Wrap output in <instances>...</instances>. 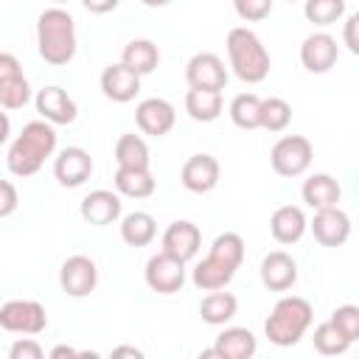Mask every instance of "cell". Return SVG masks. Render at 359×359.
I'll list each match as a JSON object with an SVG mask.
<instances>
[{
    "mask_svg": "<svg viewBox=\"0 0 359 359\" xmlns=\"http://www.w3.org/2000/svg\"><path fill=\"white\" fill-rule=\"evenodd\" d=\"M56 151V129L48 121H31L6 151V165L14 177H31Z\"/></svg>",
    "mask_w": 359,
    "mask_h": 359,
    "instance_id": "cell-1",
    "label": "cell"
},
{
    "mask_svg": "<svg viewBox=\"0 0 359 359\" xmlns=\"http://www.w3.org/2000/svg\"><path fill=\"white\" fill-rule=\"evenodd\" d=\"M36 48L48 65H67L76 56V22L70 11L50 6L36 20Z\"/></svg>",
    "mask_w": 359,
    "mask_h": 359,
    "instance_id": "cell-2",
    "label": "cell"
},
{
    "mask_svg": "<svg viewBox=\"0 0 359 359\" xmlns=\"http://www.w3.org/2000/svg\"><path fill=\"white\" fill-rule=\"evenodd\" d=\"M311 317H314V309L306 297H280L272 309V314L266 317L264 323V334L272 345L278 348H292L303 339V334L309 331L311 325Z\"/></svg>",
    "mask_w": 359,
    "mask_h": 359,
    "instance_id": "cell-3",
    "label": "cell"
},
{
    "mask_svg": "<svg viewBox=\"0 0 359 359\" xmlns=\"http://www.w3.org/2000/svg\"><path fill=\"white\" fill-rule=\"evenodd\" d=\"M227 56H230V67L233 73L247 81V84H258L266 79L269 73V53L261 45L258 34L238 25L227 34Z\"/></svg>",
    "mask_w": 359,
    "mask_h": 359,
    "instance_id": "cell-4",
    "label": "cell"
},
{
    "mask_svg": "<svg viewBox=\"0 0 359 359\" xmlns=\"http://www.w3.org/2000/svg\"><path fill=\"white\" fill-rule=\"evenodd\" d=\"M311 157H314V146L303 135H286L269 151V163H272L275 174H280V177L306 174V168L311 165Z\"/></svg>",
    "mask_w": 359,
    "mask_h": 359,
    "instance_id": "cell-5",
    "label": "cell"
},
{
    "mask_svg": "<svg viewBox=\"0 0 359 359\" xmlns=\"http://www.w3.org/2000/svg\"><path fill=\"white\" fill-rule=\"evenodd\" d=\"M48 325V314L36 300H6L0 306V328L8 334H42Z\"/></svg>",
    "mask_w": 359,
    "mask_h": 359,
    "instance_id": "cell-6",
    "label": "cell"
},
{
    "mask_svg": "<svg viewBox=\"0 0 359 359\" xmlns=\"http://www.w3.org/2000/svg\"><path fill=\"white\" fill-rule=\"evenodd\" d=\"M143 278H146V286L151 292H157V294H174L185 283V264L160 250L157 255H151L146 261Z\"/></svg>",
    "mask_w": 359,
    "mask_h": 359,
    "instance_id": "cell-7",
    "label": "cell"
},
{
    "mask_svg": "<svg viewBox=\"0 0 359 359\" xmlns=\"http://www.w3.org/2000/svg\"><path fill=\"white\" fill-rule=\"evenodd\" d=\"M185 79H188V87L191 90H213V93H222L227 87V67H224V62L216 53L202 50V53H194L188 59Z\"/></svg>",
    "mask_w": 359,
    "mask_h": 359,
    "instance_id": "cell-8",
    "label": "cell"
},
{
    "mask_svg": "<svg viewBox=\"0 0 359 359\" xmlns=\"http://www.w3.org/2000/svg\"><path fill=\"white\" fill-rule=\"evenodd\" d=\"M62 292L70 297H87L98 283V266L87 255H70L59 269Z\"/></svg>",
    "mask_w": 359,
    "mask_h": 359,
    "instance_id": "cell-9",
    "label": "cell"
},
{
    "mask_svg": "<svg viewBox=\"0 0 359 359\" xmlns=\"http://www.w3.org/2000/svg\"><path fill=\"white\" fill-rule=\"evenodd\" d=\"M93 174V157L90 151H84L81 146H67L56 154L53 160V177L59 180V185L65 188H79L90 180Z\"/></svg>",
    "mask_w": 359,
    "mask_h": 359,
    "instance_id": "cell-10",
    "label": "cell"
},
{
    "mask_svg": "<svg viewBox=\"0 0 359 359\" xmlns=\"http://www.w3.org/2000/svg\"><path fill=\"white\" fill-rule=\"evenodd\" d=\"M135 121L140 126L143 135H151V137H163L174 129L177 123V109L171 101L165 98H146L137 104L135 109Z\"/></svg>",
    "mask_w": 359,
    "mask_h": 359,
    "instance_id": "cell-11",
    "label": "cell"
},
{
    "mask_svg": "<svg viewBox=\"0 0 359 359\" xmlns=\"http://www.w3.org/2000/svg\"><path fill=\"white\" fill-rule=\"evenodd\" d=\"M337 56H339V45L325 31L309 34L300 45V62L309 73H328L337 65Z\"/></svg>",
    "mask_w": 359,
    "mask_h": 359,
    "instance_id": "cell-12",
    "label": "cell"
},
{
    "mask_svg": "<svg viewBox=\"0 0 359 359\" xmlns=\"http://www.w3.org/2000/svg\"><path fill=\"white\" fill-rule=\"evenodd\" d=\"M219 174H222V168L213 154H191L182 163L180 180L191 194H208L219 185Z\"/></svg>",
    "mask_w": 359,
    "mask_h": 359,
    "instance_id": "cell-13",
    "label": "cell"
},
{
    "mask_svg": "<svg viewBox=\"0 0 359 359\" xmlns=\"http://www.w3.org/2000/svg\"><path fill=\"white\" fill-rule=\"evenodd\" d=\"M199 247H202V233H199V227L194 224V222H188V219H177V222H171L168 227H165V233H163V252H168V255H174L177 261H191L196 252H199Z\"/></svg>",
    "mask_w": 359,
    "mask_h": 359,
    "instance_id": "cell-14",
    "label": "cell"
},
{
    "mask_svg": "<svg viewBox=\"0 0 359 359\" xmlns=\"http://www.w3.org/2000/svg\"><path fill=\"white\" fill-rule=\"evenodd\" d=\"M34 104H36V112L42 115V121L56 123V126H62V123H73L76 115H79L76 101L67 95V90H62V87H56V84L42 87V90L36 93Z\"/></svg>",
    "mask_w": 359,
    "mask_h": 359,
    "instance_id": "cell-15",
    "label": "cell"
},
{
    "mask_svg": "<svg viewBox=\"0 0 359 359\" xmlns=\"http://www.w3.org/2000/svg\"><path fill=\"white\" fill-rule=\"evenodd\" d=\"M314 238L323 244V247H342L351 236V219L345 210L339 208H328V210H320L314 213V219L309 222Z\"/></svg>",
    "mask_w": 359,
    "mask_h": 359,
    "instance_id": "cell-16",
    "label": "cell"
},
{
    "mask_svg": "<svg viewBox=\"0 0 359 359\" xmlns=\"http://www.w3.org/2000/svg\"><path fill=\"white\" fill-rule=\"evenodd\" d=\"M297 280V264L289 252L283 250H272L264 255L261 261V283L269 289V292H286L292 289Z\"/></svg>",
    "mask_w": 359,
    "mask_h": 359,
    "instance_id": "cell-17",
    "label": "cell"
},
{
    "mask_svg": "<svg viewBox=\"0 0 359 359\" xmlns=\"http://www.w3.org/2000/svg\"><path fill=\"white\" fill-rule=\"evenodd\" d=\"M81 219L93 227H107L112 222L121 219V196L107 191V188H98V191H90L84 199H81Z\"/></svg>",
    "mask_w": 359,
    "mask_h": 359,
    "instance_id": "cell-18",
    "label": "cell"
},
{
    "mask_svg": "<svg viewBox=\"0 0 359 359\" xmlns=\"http://www.w3.org/2000/svg\"><path fill=\"white\" fill-rule=\"evenodd\" d=\"M101 90L109 101L115 104H126L140 93V76L132 73L126 65H107L101 73Z\"/></svg>",
    "mask_w": 359,
    "mask_h": 359,
    "instance_id": "cell-19",
    "label": "cell"
},
{
    "mask_svg": "<svg viewBox=\"0 0 359 359\" xmlns=\"http://www.w3.org/2000/svg\"><path fill=\"white\" fill-rule=\"evenodd\" d=\"M309 230V219L297 205H280L275 208V213L269 216V233L275 241L280 244H294L303 238V233Z\"/></svg>",
    "mask_w": 359,
    "mask_h": 359,
    "instance_id": "cell-20",
    "label": "cell"
},
{
    "mask_svg": "<svg viewBox=\"0 0 359 359\" xmlns=\"http://www.w3.org/2000/svg\"><path fill=\"white\" fill-rule=\"evenodd\" d=\"M303 202L320 213V210H328V208H339V196H342V188L339 182L331 177V174H311L306 182H303Z\"/></svg>",
    "mask_w": 359,
    "mask_h": 359,
    "instance_id": "cell-21",
    "label": "cell"
},
{
    "mask_svg": "<svg viewBox=\"0 0 359 359\" xmlns=\"http://www.w3.org/2000/svg\"><path fill=\"white\" fill-rule=\"evenodd\" d=\"M121 65H126L137 76H149L160 65V50L151 39H132L121 53Z\"/></svg>",
    "mask_w": 359,
    "mask_h": 359,
    "instance_id": "cell-22",
    "label": "cell"
},
{
    "mask_svg": "<svg viewBox=\"0 0 359 359\" xmlns=\"http://www.w3.org/2000/svg\"><path fill=\"white\" fill-rule=\"evenodd\" d=\"M112 182H115V191L121 196H129V199H146L157 188L149 168H118Z\"/></svg>",
    "mask_w": 359,
    "mask_h": 359,
    "instance_id": "cell-23",
    "label": "cell"
},
{
    "mask_svg": "<svg viewBox=\"0 0 359 359\" xmlns=\"http://www.w3.org/2000/svg\"><path fill=\"white\" fill-rule=\"evenodd\" d=\"M233 275H236V269H230V266L219 264L216 258L205 255V258L194 266L191 280H194V286L202 289V292H222V289L233 280Z\"/></svg>",
    "mask_w": 359,
    "mask_h": 359,
    "instance_id": "cell-24",
    "label": "cell"
},
{
    "mask_svg": "<svg viewBox=\"0 0 359 359\" xmlns=\"http://www.w3.org/2000/svg\"><path fill=\"white\" fill-rule=\"evenodd\" d=\"M154 236H157V222L151 213L135 210V213H126L121 219V238L129 247H146V244H151Z\"/></svg>",
    "mask_w": 359,
    "mask_h": 359,
    "instance_id": "cell-25",
    "label": "cell"
},
{
    "mask_svg": "<svg viewBox=\"0 0 359 359\" xmlns=\"http://www.w3.org/2000/svg\"><path fill=\"white\" fill-rule=\"evenodd\" d=\"M227 359H252L258 351L255 334L247 328H224L213 342Z\"/></svg>",
    "mask_w": 359,
    "mask_h": 359,
    "instance_id": "cell-26",
    "label": "cell"
},
{
    "mask_svg": "<svg viewBox=\"0 0 359 359\" xmlns=\"http://www.w3.org/2000/svg\"><path fill=\"white\" fill-rule=\"evenodd\" d=\"M222 93H213V90H188L185 93V112L199 121V123H210L222 115Z\"/></svg>",
    "mask_w": 359,
    "mask_h": 359,
    "instance_id": "cell-27",
    "label": "cell"
},
{
    "mask_svg": "<svg viewBox=\"0 0 359 359\" xmlns=\"http://www.w3.org/2000/svg\"><path fill=\"white\" fill-rule=\"evenodd\" d=\"M115 163H118V168H149L151 157H149L146 140L135 132L121 135L115 143Z\"/></svg>",
    "mask_w": 359,
    "mask_h": 359,
    "instance_id": "cell-28",
    "label": "cell"
},
{
    "mask_svg": "<svg viewBox=\"0 0 359 359\" xmlns=\"http://www.w3.org/2000/svg\"><path fill=\"white\" fill-rule=\"evenodd\" d=\"M236 311H238V300L230 292H210L199 303V317L208 325H224L236 317Z\"/></svg>",
    "mask_w": 359,
    "mask_h": 359,
    "instance_id": "cell-29",
    "label": "cell"
},
{
    "mask_svg": "<svg viewBox=\"0 0 359 359\" xmlns=\"http://www.w3.org/2000/svg\"><path fill=\"white\" fill-rule=\"evenodd\" d=\"M261 101L255 93H238L233 101H230V121L238 126V129H258L261 126Z\"/></svg>",
    "mask_w": 359,
    "mask_h": 359,
    "instance_id": "cell-30",
    "label": "cell"
},
{
    "mask_svg": "<svg viewBox=\"0 0 359 359\" xmlns=\"http://www.w3.org/2000/svg\"><path fill=\"white\" fill-rule=\"evenodd\" d=\"M208 255L216 258L219 264L230 266V269H238L241 261H244V238L238 233H222V236L213 238Z\"/></svg>",
    "mask_w": 359,
    "mask_h": 359,
    "instance_id": "cell-31",
    "label": "cell"
},
{
    "mask_svg": "<svg viewBox=\"0 0 359 359\" xmlns=\"http://www.w3.org/2000/svg\"><path fill=\"white\" fill-rule=\"evenodd\" d=\"M292 121V107L289 101L278 98V95H269L261 101V129L266 132H283Z\"/></svg>",
    "mask_w": 359,
    "mask_h": 359,
    "instance_id": "cell-32",
    "label": "cell"
},
{
    "mask_svg": "<svg viewBox=\"0 0 359 359\" xmlns=\"http://www.w3.org/2000/svg\"><path fill=\"white\" fill-rule=\"evenodd\" d=\"M314 348H317V353H323V356H342L348 348H351V342L337 331V325L331 323V320H325V323H320L317 328H314Z\"/></svg>",
    "mask_w": 359,
    "mask_h": 359,
    "instance_id": "cell-33",
    "label": "cell"
},
{
    "mask_svg": "<svg viewBox=\"0 0 359 359\" xmlns=\"http://www.w3.org/2000/svg\"><path fill=\"white\" fill-rule=\"evenodd\" d=\"M303 14L314 25H331L345 14V3L342 0H309L303 6Z\"/></svg>",
    "mask_w": 359,
    "mask_h": 359,
    "instance_id": "cell-34",
    "label": "cell"
},
{
    "mask_svg": "<svg viewBox=\"0 0 359 359\" xmlns=\"http://www.w3.org/2000/svg\"><path fill=\"white\" fill-rule=\"evenodd\" d=\"M28 101H31V87H28L25 76H14V79L0 81V104L6 109H20Z\"/></svg>",
    "mask_w": 359,
    "mask_h": 359,
    "instance_id": "cell-35",
    "label": "cell"
},
{
    "mask_svg": "<svg viewBox=\"0 0 359 359\" xmlns=\"http://www.w3.org/2000/svg\"><path fill=\"white\" fill-rule=\"evenodd\" d=\"M331 323L337 325V331H339L348 342H356V339H359V306H353V303L337 306V309L331 311Z\"/></svg>",
    "mask_w": 359,
    "mask_h": 359,
    "instance_id": "cell-36",
    "label": "cell"
},
{
    "mask_svg": "<svg viewBox=\"0 0 359 359\" xmlns=\"http://www.w3.org/2000/svg\"><path fill=\"white\" fill-rule=\"evenodd\" d=\"M236 14L241 20H264L272 14V0H236Z\"/></svg>",
    "mask_w": 359,
    "mask_h": 359,
    "instance_id": "cell-37",
    "label": "cell"
},
{
    "mask_svg": "<svg viewBox=\"0 0 359 359\" xmlns=\"http://www.w3.org/2000/svg\"><path fill=\"white\" fill-rule=\"evenodd\" d=\"M8 359H45V351H42V345L36 339L22 337L8 348Z\"/></svg>",
    "mask_w": 359,
    "mask_h": 359,
    "instance_id": "cell-38",
    "label": "cell"
},
{
    "mask_svg": "<svg viewBox=\"0 0 359 359\" xmlns=\"http://www.w3.org/2000/svg\"><path fill=\"white\" fill-rule=\"evenodd\" d=\"M342 42L348 45V50H351V53H356V56H359V11H353V14L345 20Z\"/></svg>",
    "mask_w": 359,
    "mask_h": 359,
    "instance_id": "cell-39",
    "label": "cell"
},
{
    "mask_svg": "<svg viewBox=\"0 0 359 359\" xmlns=\"http://www.w3.org/2000/svg\"><path fill=\"white\" fill-rule=\"evenodd\" d=\"M0 194H3V196H0V216L6 219V216L14 213V208H17V202H20L14 182H11V180H3V182H0Z\"/></svg>",
    "mask_w": 359,
    "mask_h": 359,
    "instance_id": "cell-40",
    "label": "cell"
},
{
    "mask_svg": "<svg viewBox=\"0 0 359 359\" xmlns=\"http://www.w3.org/2000/svg\"><path fill=\"white\" fill-rule=\"evenodd\" d=\"M14 76H22L17 56H11V53H0V81H3V79H14Z\"/></svg>",
    "mask_w": 359,
    "mask_h": 359,
    "instance_id": "cell-41",
    "label": "cell"
},
{
    "mask_svg": "<svg viewBox=\"0 0 359 359\" xmlns=\"http://www.w3.org/2000/svg\"><path fill=\"white\" fill-rule=\"evenodd\" d=\"M107 359H146V353L140 348H135V345H115Z\"/></svg>",
    "mask_w": 359,
    "mask_h": 359,
    "instance_id": "cell-42",
    "label": "cell"
},
{
    "mask_svg": "<svg viewBox=\"0 0 359 359\" xmlns=\"http://www.w3.org/2000/svg\"><path fill=\"white\" fill-rule=\"evenodd\" d=\"M76 356H79V351L70 348V345H56V348L48 353V359H76Z\"/></svg>",
    "mask_w": 359,
    "mask_h": 359,
    "instance_id": "cell-43",
    "label": "cell"
},
{
    "mask_svg": "<svg viewBox=\"0 0 359 359\" xmlns=\"http://www.w3.org/2000/svg\"><path fill=\"white\" fill-rule=\"evenodd\" d=\"M84 6H87V11H112L118 3H115V0H107V3H93V0H87Z\"/></svg>",
    "mask_w": 359,
    "mask_h": 359,
    "instance_id": "cell-44",
    "label": "cell"
},
{
    "mask_svg": "<svg viewBox=\"0 0 359 359\" xmlns=\"http://www.w3.org/2000/svg\"><path fill=\"white\" fill-rule=\"evenodd\" d=\"M196 359H227L216 345H210V348H205V351H199V356Z\"/></svg>",
    "mask_w": 359,
    "mask_h": 359,
    "instance_id": "cell-45",
    "label": "cell"
},
{
    "mask_svg": "<svg viewBox=\"0 0 359 359\" xmlns=\"http://www.w3.org/2000/svg\"><path fill=\"white\" fill-rule=\"evenodd\" d=\"M76 359H101V353L98 351H79Z\"/></svg>",
    "mask_w": 359,
    "mask_h": 359,
    "instance_id": "cell-46",
    "label": "cell"
},
{
    "mask_svg": "<svg viewBox=\"0 0 359 359\" xmlns=\"http://www.w3.org/2000/svg\"><path fill=\"white\" fill-rule=\"evenodd\" d=\"M356 11H359V8H356Z\"/></svg>",
    "mask_w": 359,
    "mask_h": 359,
    "instance_id": "cell-47",
    "label": "cell"
}]
</instances>
